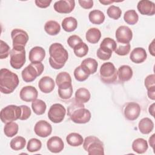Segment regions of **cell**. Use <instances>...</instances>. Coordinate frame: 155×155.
I'll list each match as a JSON object with an SVG mask.
<instances>
[{
  "label": "cell",
  "instance_id": "6da1fadb",
  "mask_svg": "<svg viewBox=\"0 0 155 155\" xmlns=\"http://www.w3.org/2000/svg\"><path fill=\"white\" fill-rule=\"evenodd\" d=\"M67 107V115L70 119L76 124H85L91 119L90 111L85 108L83 103H81L74 99L68 101Z\"/></svg>",
  "mask_w": 155,
  "mask_h": 155
},
{
  "label": "cell",
  "instance_id": "7a4b0ae2",
  "mask_svg": "<svg viewBox=\"0 0 155 155\" xmlns=\"http://www.w3.org/2000/svg\"><path fill=\"white\" fill-rule=\"evenodd\" d=\"M49 63L56 70L62 68L68 58L67 51L60 43H53L49 47Z\"/></svg>",
  "mask_w": 155,
  "mask_h": 155
},
{
  "label": "cell",
  "instance_id": "3957f363",
  "mask_svg": "<svg viewBox=\"0 0 155 155\" xmlns=\"http://www.w3.org/2000/svg\"><path fill=\"white\" fill-rule=\"evenodd\" d=\"M19 78L16 74L7 68L0 70V91L4 94L13 92L19 84Z\"/></svg>",
  "mask_w": 155,
  "mask_h": 155
},
{
  "label": "cell",
  "instance_id": "277c9868",
  "mask_svg": "<svg viewBox=\"0 0 155 155\" xmlns=\"http://www.w3.org/2000/svg\"><path fill=\"white\" fill-rule=\"evenodd\" d=\"M84 149L89 155H104L103 142L97 137L90 136L85 137L83 143Z\"/></svg>",
  "mask_w": 155,
  "mask_h": 155
},
{
  "label": "cell",
  "instance_id": "5b68a950",
  "mask_svg": "<svg viewBox=\"0 0 155 155\" xmlns=\"http://www.w3.org/2000/svg\"><path fill=\"white\" fill-rule=\"evenodd\" d=\"M44 70V67L41 62H31L22 71V79L25 82H31L40 76Z\"/></svg>",
  "mask_w": 155,
  "mask_h": 155
},
{
  "label": "cell",
  "instance_id": "8992f818",
  "mask_svg": "<svg viewBox=\"0 0 155 155\" xmlns=\"http://www.w3.org/2000/svg\"><path fill=\"white\" fill-rule=\"evenodd\" d=\"M101 80L105 84H112L116 81L117 71L114 64L110 62L104 63L99 70Z\"/></svg>",
  "mask_w": 155,
  "mask_h": 155
},
{
  "label": "cell",
  "instance_id": "52a82bcc",
  "mask_svg": "<svg viewBox=\"0 0 155 155\" xmlns=\"http://www.w3.org/2000/svg\"><path fill=\"white\" fill-rule=\"evenodd\" d=\"M21 108L15 105H8L1 111L0 117L3 123L7 124L19 119L21 115Z\"/></svg>",
  "mask_w": 155,
  "mask_h": 155
},
{
  "label": "cell",
  "instance_id": "ba28073f",
  "mask_svg": "<svg viewBox=\"0 0 155 155\" xmlns=\"http://www.w3.org/2000/svg\"><path fill=\"white\" fill-rule=\"evenodd\" d=\"M10 65L15 69H20L25 62V50L24 47H13L10 51Z\"/></svg>",
  "mask_w": 155,
  "mask_h": 155
},
{
  "label": "cell",
  "instance_id": "9c48e42d",
  "mask_svg": "<svg viewBox=\"0 0 155 155\" xmlns=\"http://www.w3.org/2000/svg\"><path fill=\"white\" fill-rule=\"evenodd\" d=\"M65 114L66 110L62 104H54L48 110V117L52 122L58 124L64 120Z\"/></svg>",
  "mask_w": 155,
  "mask_h": 155
},
{
  "label": "cell",
  "instance_id": "30bf717a",
  "mask_svg": "<svg viewBox=\"0 0 155 155\" xmlns=\"http://www.w3.org/2000/svg\"><path fill=\"white\" fill-rule=\"evenodd\" d=\"M11 37L13 41V47H25L29 38L26 31L19 28H16L12 31Z\"/></svg>",
  "mask_w": 155,
  "mask_h": 155
},
{
  "label": "cell",
  "instance_id": "8fae6325",
  "mask_svg": "<svg viewBox=\"0 0 155 155\" xmlns=\"http://www.w3.org/2000/svg\"><path fill=\"white\" fill-rule=\"evenodd\" d=\"M115 36L118 43L126 44L132 39L133 32L128 27L121 25L116 30Z\"/></svg>",
  "mask_w": 155,
  "mask_h": 155
},
{
  "label": "cell",
  "instance_id": "7c38bea8",
  "mask_svg": "<svg viewBox=\"0 0 155 155\" xmlns=\"http://www.w3.org/2000/svg\"><path fill=\"white\" fill-rule=\"evenodd\" d=\"M140 113V105L134 102L127 103L124 107V114L125 118L129 120H134L138 118Z\"/></svg>",
  "mask_w": 155,
  "mask_h": 155
},
{
  "label": "cell",
  "instance_id": "4fadbf2b",
  "mask_svg": "<svg viewBox=\"0 0 155 155\" xmlns=\"http://www.w3.org/2000/svg\"><path fill=\"white\" fill-rule=\"evenodd\" d=\"M75 7L74 0H61L55 2L53 7L54 10L59 13H70Z\"/></svg>",
  "mask_w": 155,
  "mask_h": 155
},
{
  "label": "cell",
  "instance_id": "5bb4252c",
  "mask_svg": "<svg viewBox=\"0 0 155 155\" xmlns=\"http://www.w3.org/2000/svg\"><path fill=\"white\" fill-rule=\"evenodd\" d=\"M34 131L37 136L41 137H46L51 134L52 127L47 121L41 120L35 124Z\"/></svg>",
  "mask_w": 155,
  "mask_h": 155
},
{
  "label": "cell",
  "instance_id": "9a60e30c",
  "mask_svg": "<svg viewBox=\"0 0 155 155\" xmlns=\"http://www.w3.org/2000/svg\"><path fill=\"white\" fill-rule=\"evenodd\" d=\"M38 92L36 88L33 86L24 87L20 91V98L27 102H33L37 99Z\"/></svg>",
  "mask_w": 155,
  "mask_h": 155
},
{
  "label": "cell",
  "instance_id": "2e32d148",
  "mask_svg": "<svg viewBox=\"0 0 155 155\" xmlns=\"http://www.w3.org/2000/svg\"><path fill=\"white\" fill-rule=\"evenodd\" d=\"M137 8L143 15L153 16L155 13V4L150 1L142 0L139 1Z\"/></svg>",
  "mask_w": 155,
  "mask_h": 155
},
{
  "label": "cell",
  "instance_id": "e0dca14e",
  "mask_svg": "<svg viewBox=\"0 0 155 155\" xmlns=\"http://www.w3.org/2000/svg\"><path fill=\"white\" fill-rule=\"evenodd\" d=\"M47 147L50 152L58 153L63 150L64 144L61 137L58 136H53L47 140Z\"/></svg>",
  "mask_w": 155,
  "mask_h": 155
},
{
  "label": "cell",
  "instance_id": "ac0fdd59",
  "mask_svg": "<svg viewBox=\"0 0 155 155\" xmlns=\"http://www.w3.org/2000/svg\"><path fill=\"white\" fill-rule=\"evenodd\" d=\"M45 56V50L39 46L34 47L29 52V60L31 62H41Z\"/></svg>",
  "mask_w": 155,
  "mask_h": 155
},
{
  "label": "cell",
  "instance_id": "d6986e66",
  "mask_svg": "<svg viewBox=\"0 0 155 155\" xmlns=\"http://www.w3.org/2000/svg\"><path fill=\"white\" fill-rule=\"evenodd\" d=\"M55 84L53 79L49 76L42 77L38 82L40 90L44 93H49L54 88Z\"/></svg>",
  "mask_w": 155,
  "mask_h": 155
},
{
  "label": "cell",
  "instance_id": "ffe728a7",
  "mask_svg": "<svg viewBox=\"0 0 155 155\" xmlns=\"http://www.w3.org/2000/svg\"><path fill=\"white\" fill-rule=\"evenodd\" d=\"M147 54L145 50L142 47H137L133 50L130 55L131 61L136 64H140L145 61Z\"/></svg>",
  "mask_w": 155,
  "mask_h": 155
},
{
  "label": "cell",
  "instance_id": "44dd1931",
  "mask_svg": "<svg viewBox=\"0 0 155 155\" xmlns=\"http://www.w3.org/2000/svg\"><path fill=\"white\" fill-rule=\"evenodd\" d=\"M81 66L88 74H91L96 72L98 64L94 59L88 58L82 61Z\"/></svg>",
  "mask_w": 155,
  "mask_h": 155
},
{
  "label": "cell",
  "instance_id": "7402d4cb",
  "mask_svg": "<svg viewBox=\"0 0 155 155\" xmlns=\"http://www.w3.org/2000/svg\"><path fill=\"white\" fill-rule=\"evenodd\" d=\"M133 74V72L132 68L127 65L120 66L117 71L119 80L122 82L129 81L132 78Z\"/></svg>",
  "mask_w": 155,
  "mask_h": 155
},
{
  "label": "cell",
  "instance_id": "603a6c76",
  "mask_svg": "<svg viewBox=\"0 0 155 155\" xmlns=\"http://www.w3.org/2000/svg\"><path fill=\"white\" fill-rule=\"evenodd\" d=\"M145 86L148 91V96L152 100L155 99V75L150 74L145 79Z\"/></svg>",
  "mask_w": 155,
  "mask_h": 155
},
{
  "label": "cell",
  "instance_id": "cb8c5ba5",
  "mask_svg": "<svg viewBox=\"0 0 155 155\" xmlns=\"http://www.w3.org/2000/svg\"><path fill=\"white\" fill-rule=\"evenodd\" d=\"M56 83L59 88L69 87L72 85L71 76L67 72H61L56 76Z\"/></svg>",
  "mask_w": 155,
  "mask_h": 155
},
{
  "label": "cell",
  "instance_id": "d4e9b609",
  "mask_svg": "<svg viewBox=\"0 0 155 155\" xmlns=\"http://www.w3.org/2000/svg\"><path fill=\"white\" fill-rule=\"evenodd\" d=\"M138 128L142 134H148L153 131L154 128V123L150 118L144 117L139 121Z\"/></svg>",
  "mask_w": 155,
  "mask_h": 155
},
{
  "label": "cell",
  "instance_id": "484cf974",
  "mask_svg": "<svg viewBox=\"0 0 155 155\" xmlns=\"http://www.w3.org/2000/svg\"><path fill=\"white\" fill-rule=\"evenodd\" d=\"M148 148V143L144 139L137 138L133 142L132 149L134 152L138 154H143L145 153Z\"/></svg>",
  "mask_w": 155,
  "mask_h": 155
},
{
  "label": "cell",
  "instance_id": "4316f807",
  "mask_svg": "<svg viewBox=\"0 0 155 155\" xmlns=\"http://www.w3.org/2000/svg\"><path fill=\"white\" fill-rule=\"evenodd\" d=\"M88 19L92 24L99 25L104 22L105 15L101 10H93L89 13Z\"/></svg>",
  "mask_w": 155,
  "mask_h": 155
},
{
  "label": "cell",
  "instance_id": "83f0119b",
  "mask_svg": "<svg viewBox=\"0 0 155 155\" xmlns=\"http://www.w3.org/2000/svg\"><path fill=\"white\" fill-rule=\"evenodd\" d=\"M44 30L49 35L54 36L60 32L61 26L58 22L51 20L45 23L44 25Z\"/></svg>",
  "mask_w": 155,
  "mask_h": 155
},
{
  "label": "cell",
  "instance_id": "f1b7e54d",
  "mask_svg": "<svg viewBox=\"0 0 155 155\" xmlns=\"http://www.w3.org/2000/svg\"><path fill=\"white\" fill-rule=\"evenodd\" d=\"M101 37V31L97 28H91L88 29L85 35L87 41L91 44H96L98 42Z\"/></svg>",
  "mask_w": 155,
  "mask_h": 155
},
{
  "label": "cell",
  "instance_id": "f546056e",
  "mask_svg": "<svg viewBox=\"0 0 155 155\" xmlns=\"http://www.w3.org/2000/svg\"><path fill=\"white\" fill-rule=\"evenodd\" d=\"M78 26L77 20L71 16L65 18L62 21V27L63 29L67 32H71L75 30Z\"/></svg>",
  "mask_w": 155,
  "mask_h": 155
},
{
  "label": "cell",
  "instance_id": "4dcf8cb0",
  "mask_svg": "<svg viewBox=\"0 0 155 155\" xmlns=\"http://www.w3.org/2000/svg\"><path fill=\"white\" fill-rule=\"evenodd\" d=\"M67 143L72 147H78L82 144L84 139L82 136L77 133H71L66 137Z\"/></svg>",
  "mask_w": 155,
  "mask_h": 155
},
{
  "label": "cell",
  "instance_id": "1f68e13d",
  "mask_svg": "<svg viewBox=\"0 0 155 155\" xmlns=\"http://www.w3.org/2000/svg\"><path fill=\"white\" fill-rule=\"evenodd\" d=\"M90 91L85 88H80L75 93V99L83 104L87 102L90 100Z\"/></svg>",
  "mask_w": 155,
  "mask_h": 155
},
{
  "label": "cell",
  "instance_id": "d6a6232c",
  "mask_svg": "<svg viewBox=\"0 0 155 155\" xmlns=\"http://www.w3.org/2000/svg\"><path fill=\"white\" fill-rule=\"evenodd\" d=\"M116 47L117 44L114 39L110 38H105L101 43L99 48L107 51L112 53L116 50Z\"/></svg>",
  "mask_w": 155,
  "mask_h": 155
},
{
  "label": "cell",
  "instance_id": "836d02e7",
  "mask_svg": "<svg viewBox=\"0 0 155 155\" xmlns=\"http://www.w3.org/2000/svg\"><path fill=\"white\" fill-rule=\"evenodd\" d=\"M31 108L34 113L37 115L43 114L47 108L45 102L41 99H36L31 103Z\"/></svg>",
  "mask_w": 155,
  "mask_h": 155
},
{
  "label": "cell",
  "instance_id": "e575fe53",
  "mask_svg": "<svg viewBox=\"0 0 155 155\" xmlns=\"http://www.w3.org/2000/svg\"><path fill=\"white\" fill-rule=\"evenodd\" d=\"M26 145V140L22 136H16L10 141V145L12 149L18 151L22 150Z\"/></svg>",
  "mask_w": 155,
  "mask_h": 155
},
{
  "label": "cell",
  "instance_id": "d590c367",
  "mask_svg": "<svg viewBox=\"0 0 155 155\" xmlns=\"http://www.w3.org/2000/svg\"><path fill=\"white\" fill-rule=\"evenodd\" d=\"M18 125L16 122H10L7 123L4 128V134L7 137H12L18 133Z\"/></svg>",
  "mask_w": 155,
  "mask_h": 155
},
{
  "label": "cell",
  "instance_id": "8d00e7d4",
  "mask_svg": "<svg viewBox=\"0 0 155 155\" xmlns=\"http://www.w3.org/2000/svg\"><path fill=\"white\" fill-rule=\"evenodd\" d=\"M124 19L128 24L134 25L138 22L139 16L134 10H129L124 13Z\"/></svg>",
  "mask_w": 155,
  "mask_h": 155
},
{
  "label": "cell",
  "instance_id": "74e56055",
  "mask_svg": "<svg viewBox=\"0 0 155 155\" xmlns=\"http://www.w3.org/2000/svg\"><path fill=\"white\" fill-rule=\"evenodd\" d=\"M74 54L78 57V58H82L84 56H85L88 51V45L82 42L81 43H79V44H78L74 48Z\"/></svg>",
  "mask_w": 155,
  "mask_h": 155
},
{
  "label": "cell",
  "instance_id": "f35d334b",
  "mask_svg": "<svg viewBox=\"0 0 155 155\" xmlns=\"http://www.w3.org/2000/svg\"><path fill=\"white\" fill-rule=\"evenodd\" d=\"M42 147L41 142L36 138H32L28 142L27 145V149L29 152L33 153L39 151Z\"/></svg>",
  "mask_w": 155,
  "mask_h": 155
},
{
  "label": "cell",
  "instance_id": "ab89813d",
  "mask_svg": "<svg viewBox=\"0 0 155 155\" xmlns=\"http://www.w3.org/2000/svg\"><path fill=\"white\" fill-rule=\"evenodd\" d=\"M74 76L75 79L79 82H82L87 79L90 74H88L81 65L77 67L74 71Z\"/></svg>",
  "mask_w": 155,
  "mask_h": 155
},
{
  "label": "cell",
  "instance_id": "60d3db41",
  "mask_svg": "<svg viewBox=\"0 0 155 155\" xmlns=\"http://www.w3.org/2000/svg\"><path fill=\"white\" fill-rule=\"evenodd\" d=\"M107 13L110 18L117 20L120 17L122 11L119 7L115 5H111L107 9Z\"/></svg>",
  "mask_w": 155,
  "mask_h": 155
},
{
  "label": "cell",
  "instance_id": "b9f144b4",
  "mask_svg": "<svg viewBox=\"0 0 155 155\" xmlns=\"http://www.w3.org/2000/svg\"><path fill=\"white\" fill-rule=\"evenodd\" d=\"M73 94V86L70 85L65 88H58L59 96L64 100L70 99Z\"/></svg>",
  "mask_w": 155,
  "mask_h": 155
},
{
  "label": "cell",
  "instance_id": "7bdbcfd3",
  "mask_svg": "<svg viewBox=\"0 0 155 155\" xmlns=\"http://www.w3.org/2000/svg\"><path fill=\"white\" fill-rule=\"evenodd\" d=\"M130 48L131 46L130 43L126 44L118 43V45H117L116 48L114 51L119 56H125L129 53L130 51Z\"/></svg>",
  "mask_w": 155,
  "mask_h": 155
},
{
  "label": "cell",
  "instance_id": "ee69618b",
  "mask_svg": "<svg viewBox=\"0 0 155 155\" xmlns=\"http://www.w3.org/2000/svg\"><path fill=\"white\" fill-rule=\"evenodd\" d=\"M10 47L8 45L3 41H0V58L1 59H5L8 57L10 53Z\"/></svg>",
  "mask_w": 155,
  "mask_h": 155
},
{
  "label": "cell",
  "instance_id": "f6af8a7d",
  "mask_svg": "<svg viewBox=\"0 0 155 155\" xmlns=\"http://www.w3.org/2000/svg\"><path fill=\"white\" fill-rule=\"evenodd\" d=\"M82 42H83L82 39L79 36L75 35L70 36L67 39V43L68 45L72 48H74L78 44Z\"/></svg>",
  "mask_w": 155,
  "mask_h": 155
},
{
  "label": "cell",
  "instance_id": "bcb514c9",
  "mask_svg": "<svg viewBox=\"0 0 155 155\" xmlns=\"http://www.w3.org/2000/svg\"><path fill=\"white\" fill-rule=\"evenodd\" d=\"M21 108V117H19V119L21 120H25L28 119L31 114V111L30 108L27 106V105H21L20 106Z\"/></svg>",
  "mask_w": 155,
  "mask_h": 155
},
{
  "label": "cell",
  "instance_id": "7dc6e473",
  "mask_svg": "<svg viewBox=\"0 0 155 155\" xmlns=\"http://www.w3.org/2000/svg\"><path fill=\"white\" fill-rule=\"evenodd\" d=\"M96 54H97V58H99L100 59H102L103 61H107V60H108L111 58L112 53L105 51L101 50L100 48H99L97 50Z\"/></svg>",
  "mask_w": 155,
  "mask_h": 155
},
{
  "label": "cell",
  "instance_id": "c3c4849f",
  "mask_svg": "<svg viewBox=\"0 0 155 155\" xmlns=\"http://www.w3.org/2000/svg\"><path fill=\"white\" fill-rule=\"evenodd\" d=\"M78 2L81 7L85 9H90L93 7V1L91 0H87V1H84V0H79Z\"/></svg>",
  "mask_w": 155,
  "mask_h": 155
},
{
  "label": "cell",
  "instance_id": "681fc988",
  "mask_svg": "<svg viewBox=\"0 0 155 155\" xmlns=\"http://www.w3.org/2000/svg\"><path fill=\"white\" fill-rule=\"evenodd\" d=\"M36 5L37 7L39 8H45L48 7L50 4L51 2V1H48V0H36L35 1Z\"/></svg>",
  "mask_w": 155,
  "mask_h": 155
},
{
  "label": "cell",
  "instance_id": "f907efd6",
  "mask_svg": "<svg viewBox=\"0 0 155 155\" xmlns=\"http://www.w3.org/2000/svg\"><path fill=\"white\" fill-rule=\"evenodd\" d=\"M149 51L151 53V54L153 56H154L155 54H154V40H153L152 41V42L149 45Z\"/></svg>",
  "mask_w": 155,
  "mask_h": 155
},
{
  "label": "cell",
  "instance_id": "816d5d0a",
  "mask_svg": "<svg viewBox=\"0 0 155 155\" xmlns=\"http://www.w3.org/2000/svg\"><path fill=\"white\" fill-rule=\"evenodd\" d=\"M154 136L155 134H153L149 139V143L153 148H154Z\"/></svg>",
  "mask_w": 155,
  "mask_h": 155
},
{
  "label": "cell",
  "instance_id": "f5cc1de1",
  "mask_svg": "<svg viewBox=\"0 0 155 155\" xmlns=\"http://www.w3.org/2000/svg\"><path fill=\"white\" fill-rule=\"evenodd\" d=\"M154 105H155V104H154V103H153L149 107V113L153 117L154 116Z\"/></svg>",
  "mask_w": 155,
  "mask_h": 155
},
{
  "label": "cell",
  "instance_id": "db71d44e",
  "mask_svg": "<svg viewBox=\"0 0 155 155\" xmlns=\"http://www.w3.org/2000/svg\"><path fill=\"white\" fill-rule=\"evenodd\" d=\"M116 1H108V0H103V1H101V0H99V2L104 4V5H108V4H112L113 2H114Z\"/></svg>",
  "mask_w": 155,
  "mask_h": 155
}]
</instances>
